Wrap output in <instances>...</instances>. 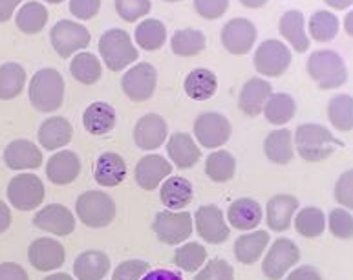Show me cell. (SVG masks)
<instances>
[{
  "label": "cell",
  "mask_w": 353,
  "mask_h": 280,
  "mask_svg": "<svg viewBox=\"0 0 353 280\" xmlns=\"http://www.w3.org/2000/svg\"><path fill=\"white\" fill-rule=\"evenodd\" d=\"M148 262L145 260H125L114 270L112 280H141L148 273Z\"/></svg>",
  "instance_id": "c3c4849f"
},
{
  "label": "cell",
  "mask_w": 353,
  "mask_h": 280,
  "mask_svg": "<svg viewBox=\"0 0 353 280\" xmlns=\"http://www.w3.org/2000/svg\"><path fill=\"white\" fill-rule=\"evenodd\" d=\"M344 32L353 37V10L348 11V15L344 17Z\"/></svg>",
  "instance_id": "94428289"
},
{
  "label": "cell",
  "mask_w": 353,
  "mask_h": 280,
  "mask_svg": "<svg viewBox=\"0 0 353 280\" xmlns=\"http://www.w3.org/2000/svg\"><path fill=\"white\" fill-rule=\"evenodd\" d=\"M44 280H74L68 273H53V275H48Z\"/></svg>",
  "instance_id": "6125c7cd"
},
{
  "label": "cell",
  "mask_w": 353,
  "mask_h": 280,
  "mask_svg": "<svg viewBox=\"0 0 353 280\" xmlns=\"http://www.w3.org/2000/svg\"><path fill=\"white\" fill-rule=\"evenodd\" d=\"M169 136V125L159 114H145L134 127V141L141 150H156Z\"/></svg>",
  "instance_id": "ac0fdd59"
},
{
  "label": "cell",
  "mask_w": 353,
  "mask_h": 280,
  "mask_svg": "<svg viewBox=\"0 0 353 280\" xmlns=\"http://www.w3.org/2000/svg\"><path fill=\"white\" fill-rule=\"evenodd\" d=\"M231 123L223 114L203 112L196 117L194 138L203 148H220L231 138Z\"/></svg>",
  "instance_id": "8fae6325"
},
{
  "label": "cell",
  "mask_w": 353,
  "mask_h": 280,
  "mask_svg": "<svg viewBox=\"0 0 353 280\" xmlns=\"http://www.w3.org/2000/svg\"><path fill=\"white\" fill-rule=\"evenodd\" d=\"M262 206L253 198H240L227 209V222L238 231H253L262 223Z\"/></svg>",
  "instance_id": "7402d4cb"
},
{
  "label": "cell",
  "mask_w": 353,
  "mask_h": 280,
  "mask_svg": "<svg viewBox=\"0 0 353 280\" xmlns=\"http://www.w3.org/2000/svg\"><path fill=\"white\" fill-rule=\"evenodd\" d=\"M81 159L72 150H61L48 159L46 176L55 186H68L79 176Z\"/></svg>",
  "instance_id": "603a6c76"
},
{
  "label": "cell",
  "mask_w": 353,
  "mask_h": 280,
  "mask_svg": "<svg viewBox=\"0 0 353 280\" xmlns=\"http://www.w3.org/2000/svg\"><path fill=\"white\" fill-rule=\"evenodd\" d=\"M183 88L185 94L189 95L190 99L207 101L216 94L218 79L214 72H211V70L196 68L185 77Z\"/></svg>",
  "instance_id": "d6a6232c"
},
{
  "label": "cell",
  "mask_w": 353,
  "mask_h": 280,
  "mask_svg": "<svg viewBox=\"0 0 353 280\" xmlns=\"http://www.w3.org/2000/svg\"><path fill=\"white\" fill-rule=\"evenodd\" d=\"M4 163L11 170L39 169L43 165V152L30 139H15L6 147Z\"/></svg>",
  "instance_id": "d6986e66"
},
{
  "label": "cell",
  "mask_w": 353,
  "mask_h": 280,
  "mask_svg": "<svg viewBox=\"0 0 353 280\" xmlns=\"http://www.w3.org/2000/svg\"><path fill=\"white\" fill-rule=\"evenodd\" d=\"M299 260H301L299 246L290 238H279L265 254L262 262V273L268 277V280H280L293 270V266H296Z\"/></svg>",
  "instance_id": "9c48e42d"
},
{
  "label": "cell",
  "mask_w": 353,
  "mask_h": 280,
  "mask_svg": "<svg viewBox=\"0 0 353 280\" xmlns=\"http://www.w3.org/2000/svg\"><path fill=\"white\" fill-rule=\"evenodd\" d=\"M339 19L335 13L326 10L315 11L310 19V35L316 43H330L337 37Z\"/></svg>",
  "instance_id": "7bdbcfd3"
},
{
  "label": "cell",
  "mask_w": 353,
  "mask_h": 280,
  "mask_svg": "<svg viewBox=\"0 0 353 280\" xmlns=\"http://www.w3.org/2000/svg\"><path fill=\"white\" fill-rule=\"evenodd\" d=\"M11 226V211L4 201L0 200V234L6 233Z\"/></svg>",
  "instance_id": "6f0895ef"
},
{
  "label": "cell",
  "mask_w": 353,
  "mask_h": 280,
  "mask_svg": "<svg viewBox=\"0 0 353 280\" xmlns=\"http://www.w3.org/2000/svg\"><path fill=\"white\" fill-rule=\"evenodd\" d=\"M271 125L282 127L285 123H290L296 114V103L290 94L279 92V94H271L262 112Z\"/></svg>",
  "instance_id": "d590c367"
},
{
  "label": "cell",
  "mask_w": 353,
  "mask_h": 280,
  "mask_svg": "<svg viewBox=\"0 0 353 280\" xmlns=\"http://www.w3.org/2000/svg\"><path fill=\"white\" fill-rule=\"evenodd\" d=\"M50 41H52L53 50L57 52L59 57L68 59L72 55L85 50L90 44V32L83 24L70 19L59 21L50 32Z\"/></svg>",
  "instance_id": "ba28073f"
},
{
  "label": "cell",
  "mask_w": 353,
  "mask_h": 280,
  "mask_svg": "<svg viewBox=\"0 0 353 280\" xmlns=\"http://www.w3.org/2000/svg\"><path fill=\"white\" fill-rule=\"evenodd\" d=\"M110 271V259L103 251H85L74 262V275L77 280H103Z\"/></svg>",
  "instance_id": "f546056e"
},
{
  "label": "cell",
  "mask_w": 353,
  "mask_h": 280,
  "mask_svg": "<svg viewBox=\"0 0 353 280\" xmlns=\"http://www.w3.org/2000/svg\"><path fill=\"white\" fill-rule=\"evenodd\" d=\"M116 110L114 106L105 103V101H97L92 103L83 114V125H85L86 132L92 136H105L112 132L116 127Z\"/></svg>",
  "instance_id": "f1b7e54d"
},
{
  "label": "cell",
  "mask_w": 353,
  "mask_h": 280,
  "mask_svg": "<svg viewBox=\"0 0 353 280\" xmlns=\"http://www.w3.org/2000/svg\"><path fill=\"white\" fill-rule=\"evenodd\" d=\"M264 152L274 165H288L295 158L293 148V134L288 128H276L268 134L264 141Z\"/></svg>",
  "instance_id": "4dcf8cb0"
},
{
  "label": "cell",
  "mask_w": 353,
  "mask_h": 280,
  "mask_svg": "<svg viewBox=\"0 0 353 280\" xmlns=\"http://www.w3.org/2000/svg\"><path fill=\"white\" fill-rule=\"evenodd\" d=\"M324 2L333 10H348L350 6L353 4V0H324Z\"/></svg>",
  "instance_id": "680465c9"
},
{
  "label": "cell",
  "mask_w": 353,
  "mask_h": 280,
  "mask_svg": "<svg viewBox=\"0 0 353 280\" xmlns=\"http://www.w3.org/2000/svg\"><path fill=\"white\" fill-rule=\"evenodd\" d=\"M256 28L249 19H231L225 26L221 28V44L232 55H245L253 50L256 43Z\"/></svg>",
  "instance_id": "4fadbf2b"
},
{
  "label": "cell",
  "mask_w": 353,
  "mask_h": 280,
  "mask_svg": "<svg viewBox=\"0 0 353 280\" xmlns=\"http://www.w3.org/2000/svg\"><path fill=\"white\" fill-rule=\"evenodd\" d=\"M77 217L86 228L101 229L110 226L116 218V203L106 192L86 190L77 198L75 203Z\"/></svg>",
  "instance_id": "5b68a950"
},
{
  "label": "cell",
  "mask_w": 353,
  "mask_h": 280,
  "mask_svg": "<svg viewBox=\"0 0 353 280\" xmlns=\"http://www.w3.org/2000/svg\"><path fill=\"white\" fill-rule=\"evenodd\" d=\"M207 260V249L198 242L183 243L181 248L176 251L174 264L185 273H196L205 266Z\"/></svg>",
  "instance_id": "ee69618b"
},
{
  "label": "cell",
  "mask_w": 353,
  "mask_h": 280,
  "mask_svg": "<svg viewBox=\"0 0 353 280\" xmlns=\"http://www.w3.org/2000/svg\"><path fill=\"white\" fill-rule=\"evenodd\" d=\"M165 2H178V0H165Z\"/></svg>",
  "instance_id": "e7e4bbea"
},
{
  "label": "cell",
  "mask_w": 353,
  "mask_h": 280,
  "mask_svg": "<svg viewBox=\"0 0 353 280\" xmlns=\"http://www.w3.org/2000/svg\"><path fill=\"white\" fill-rule=\"evenodd\" d=\"M70 74L75 81H79L81 85H95L101 79L103 66H101V61L95 57L94 53L81 52L72 59Z\"/></svg>",
  "instance_id": "74e56055"
},
{
  "label": "cell",
  "mask_w": 353,
  "mask_h": 280,
  "mask_svg": "<svg viewBox=\"0 0 353 280\" xmlns=\"http://www.w3.org/2000/svg\"><path fill=\"white\" fill-rule=\"evenodd\" d=\"M156 85H158V72L150 63L136 64L121 79L123 92L134 103L150 99L156 92Z\"/></svg>",
  "instance_id": "7c38bea8"
},
{
  "label": "cell",
  "mask_w": 353,
  "mask_h": 280,
  "mask_svg": "<svg viewBox=\"0 0 353 280\" xmlns=\"http://www.w3.org/2000/svg\"><path fill=\"white\" fill-rule=\"evenodd\" d=\"M327 119L339 132L353 130V97L348 94H339L327 103Z\"/></svg>",
  "instance_id": "60d3db41"
},
{
  "label": "cell",
  "mask_w": 353,
  "mask_h": 280,
  "mask_svg": "<svg viewBox=\"0 0 353 280\" xmlns=\"http://www.w3.org/2000/svg\"><path fill=\"white\" fill-rule=\"evenodd\" d=\"M205 33L200 32V30H194V28L178 30L170 39V48L179 57H194V55L205 50Z\"/></svg>",
  "instance_id": "8d00e7d4"
},
{
  "label": "cell",
  "mask_w": 353,
  "mask_h": 280,
  "mask_svg": "<svg viewBox=\"0 0 353 280\" xmlns=\"http://www.w3.org/2000/svg\"><path fill=\"white\" fill-rule=\"evenodd\" d=\"M326 226L330 233L339 240H352L353 238V214L344 207H337L330 212Z\"/></svg>",
  "instance_id": "f6af8a7d"
},
{
  "label": "cell",
  "mask_w": 353,
  "mask_h": 280,
  "mask_svg": "<svg viewBox=\"0 0 353 280\" xmlns=\"http://www.w3.org/2000/svg\"><path fill=\"white\" fill-rule=\"evenodd\" d=\"M194 280H234V270L225 260L212 259L198 271Z\"/></svg>",
  "instance_id": "7dc6e473"
},
{
  "label": "cell",
  "mask_w": 353,
  "mask_h": 280,
  "mask_svg": "<svg viewBox=\"0 0 353 280\" xmlns=\"http://www.w3.org/2000/svg\"><path fill=\"white\" fill-rule=\"evenodd\" d=\"M285 280H322V275L313 266H301L291 271Z\"/></svg>",
  "instance_id": "db71d44e"
},
{
  "label": "cell",
  "mask_w": 353,
  "mask_h": 280,
  "mask_svg": "<svg viewBox=\"0 0 353 280\" xmlns=\"http://www.w3.org/2000/svg\"><path fill=\"white\" fill-rule=\"evenodd\" d=\"M271 94H273V88L268 81L262 77H253L242 86L240 97H238V106L245 116L256 117L264 112V106Z\"/></svg>",
  "instance_id": "44dd1931"
},
{
  "label": "cell",
  "mask_w": 353,
  "mask_h": 280,
  "mask_svg": "<svg viewBox=\"0 0 353 280\" xmlns=\"http://www.w3.org/2000/svg\"><path fill=\"white\" fill-rule=\"evenodd\" d=\"M30 103L44 114L61 108L64 101V79L55 68H41L30 81Z\"/></svg>",
  "instance_id": "7a4b0ae2"
},
{
  "label": "cell",
  "mask_w": 353,
  "mask_h": 280,
  "mask_svg": "<svg viewBox=\"0 0 353 280\" xmlns=\"http://www.w3.org/2000/svg\"><path fill=\"white\" fill-rule=\"evenodd\" d=\"M245 8H249V10H259V8H262V6L268 4V0H240Z\"/></svg>",
  "instance_id": "91938a15"
},
{
  "label": "cell",
  "mask_w": 353,
  "mask_h": 280,
  "mask_svg": "<svg viewBox=\"0 0 353 280\" xmlns=\"http://www.w3.org/2000/svg\"><path fill=\"white\" fill-rule=\"evenodd\" d=\"M48 4H59V2H63V0H44Z\"/></svg>",
  "instance_id": "be15d7a7"
},
{
  "label": "cell",
  "mask_w": 353,
  "mask_h": 280,
  "mask_svg": "<svg viewBox=\"0 0 353 280\" xmlns=\"http://www.w3.org/2000/svg\"><path fill=\"white\" fill-rule=\"evenodd\" d=\"M291 64V50L282 41L268 39L254 52V68L260 75L280 77Z\"/></svg>",
  "instance_id": "30bf717a"
},
{
  "label": "cell",
  "mask_w": 353,
  "mask_h": 280,
  "mask_svg": "<svg viewBox=\"0 0 353 280\" xmlns=\"http://www.w3.org/2000/svg\"><path fill=\"white\" fill-rule=\"evenodd\" d=\"M167 152H169L170 161L178 169H190L201 158V150L194 143V138L185 132H176L170 136L167 143Z\"/></svg>",
  "instance_id": "4316f807"
},
{
  "label": "cell",
  "mask_w": 353,
  "mask_h": 280,
  "mask_svg": "<svg viewBox=\"0 0 353 280\" xmlns=\"http://www.w3.org/2000/svg\"><path fill=\"white\" fill-rule=\"evenodd\" d=\"M33 226L55 237H68L75 231V217L68 207L50 203L33 217Z\"/></svg>",
  "instance_id": "9a60e30c"
},
{
  "label": "cell",
  "mask_w": 353,
  "mask_h": 280,
  "mask_svg": "<svg viewBox=\"0 0 353 280\" xmlns=\"http://www.w3.org/2000/svg\"><path fill=\"white\" fill-rule=\"evenodd\" d=\"M335 200L341 207L353 211V169L343 172L335 183Z\"/></svg>",
  "instance_id": "681fc988"
},
{
  "label": "cell",
  "mask_w": 353,
  "mask_h": 280,
  "mask_svg": "<svg viewBox=\"0 0 353 280\" xmlns=\"http://www.w3.org/2000/svg\"><path fill=\"white\" fill-rule=\"evenodd\" d=\"M299 211V200L291 194H276L268 201L265 218L268 226L274 233H284L291 228L293 217Z\"/></svg>",
  "instance_id": "ffe728a7"
},
{
  "label": "cell",
  "mask_w": 353,
  "mask_h": 280,
  "mask_svg": "<svg viewBox=\"0 0 353 280\" xmlns=\"http://www.w3.org/2000/svg\"><path fill=\"white\" fill-rule=\"evenodd\" d=\"M296 152L304 161L310 163H319L330 158L333 152L344 147V143L335 138L330 128L319 123H304L296 127V132L293 136Z\"/></svg>",
  "instance_id": "6da1fadb"
},
{
  "label": "cell",
  "mask_w": 353,
  "mask_h": 280,
  "mask_svg": "<svg viewBox=\"0 0 353 280\" xmlns=\"http://www.w3.org/2000/svg\"><path fill=\"white\" fill-rule=\"evenodd\" d=\"M44 183L35 174H17L8 186V200L17 211H33L44 201Z\"/></svg>",
  "instance_id": "52a82bcc"
},
{
  "label": "cell",
  "mask_w": 353,
  "mask_h": 280,
  "mask_svg": "<svg viewBox=\"0 0 353 280\" xmlns=\"http://www.w3.org/2000/svg\"><path fill=\"white\" fill-rule=\"evenodd\" d=\"M136 44L145 52H158L167 41V28L158 19H145L136 26Z\"/></svg>",
  "instance_id": "e575fe53"
},
{
  "label": "cell",
  "mask_w": 353,
  "mask_h": 280,
  "mask_svg": "<svg viewBox=\"0 0 353 280\" xmlns=\"http://www.w3.org/2000/svg\"><path fill=\"white\" fill-rule=\"evenodd\" d=\"M28 260L37 271H53L64 264L66 251L55 238H37L28 248Z\"/></svg>",
  "instance_id": "2e32d148"
},
{
  "label": "cell",
  "mask_w": 353,
  "mask_h": 280,
  "mask_svg": "<svg viewBox=\"0 0 353 280\" xmlns=\"http://www.w3.org/2000/svg\"><path fill=\"white\" fill-rule=\"evenodd\" d=\"M159 198H161L165 207H169V211H181L194 200V187L187 178L172 176L161 183Z\"/></svg>",
  "instance_id": "484cf974"
},
{
  "label": "cell",
  "mask_w": 353,
  "mask_h": 280,
  "mask_svg": "<svg viewBox=\"0 0 353 280\" xmlns=\"http://www.w3.org/2000/svg\"><path fill=\"white\" fill-rule=\"evenodd\" d=\"M236 172V159L227 150H216L207 156L205 159V174L214 183H227L234 178Z\"/></svg>",
  "instance_id": "ab89813d"
},
{
  "label": "cell",
  "mask_w": 353,
  "mask_h": 280,
  "mask_svg": "<svg viewBox=\"0 0 353 280\" xmlns=\"http://www.w3.org/2000/svg\"><path fill=\"white\" fill-rule=\"evenodd\" d=\"M170 172H172V165L163 156L148 154L137 161L136 169H134V178L141 189L154 190L163 183L165 178L170 176Z\"/></svg>",
  "instance_id": "e0dca14e"
},
{
  "label": "cell",
  "mask_w": 353,
  "mask_h": 280,
  "mask_svg": "<svg viewBox=\"0 0 353 280\" xmlns=\"http://www.w3.org/2000/svg\"><path fill=\"white\" fill-rule=\"evenodd\" d=\"M48 10L41 2H26L19 8L15 15L17 28L26 35H35L44 30L48 24Z\"/></svg>",
  "instance_id": "836d02e7"
},
{
  "label": "cell",
  "mask_w": 353,
  "mask_h": 280,
  "mask_svg": "<svg viewBox=\"0 0 353 280\" xmlns=\"http://www.w3.org/2000/svg\"><path fill=\"white\" fill-rule=\"evenodd\" d=\"M296 233L304 238H319L326 231V214L319 207H304L296 212L295 220Z\"/></svg>",
  "instance_id": "b9f144b4"
},
{
  "label": "cell",
  "mask_w": 353,
  "mask_h": 280,
  "mask_svg": "<svg viewBox=\"0 0 353 280\" xmlns=\"http://www.w3.org/2000/svg\"><path fill=\"white\" fill-rule=\"evenodd\" d=\"M101 10V0H70V13L79 21L94 19Z\"/></svg>",
  "instance_id": "816d5d0a"
},
{
  "label": "cell",
  "mask_w": 353,
  "mask_h": 280,
  "mask_svg": "<svg viewBox=\"0 0 353 280\" xmlns=\"http://www.w3.org/2000/svg\"><path fill=\"white\" fill-rule=\"evenodd\" d=\"M22 0H0V22H8Z\"/></svg>",
  "instance_id": "9f6ffc18"
},
{
  "label": "cell",
  "mask_w": 353,
  "mask_h": 280,
  "mask_svg": "<svg viewBox=\"0 0 353 280\" xmlns=\"http://www.w3.org/2000/svg\"><path fill=\"white\" fill-rule=\"evenodd\" d=\"M307 75L322 90H333L348 81V68L344 59L333 50H316L306 63Z\"/></svg>",
  "instance_id": "3957f363"
},
{
  "label": "cell",
  "mask_w": 353,
  "mask_h": 280,
  "mask_svg": "<svg viewBox=\"0 0 353 280\" xmlns=\"http://www.w3.org/2000/svg\"><path fill=\"white\" fill-rule=\"evenodd\" d=\"M196 231L205 242L209 243H223L231 237L229 223L223 218L220 207L216 206H201L198 207L194 217Z\"/></svg>",
  "instance_id": "5bb4252c"
},
{
  "label": "cell",
  "mask_w": 353,
  "mask_h": 280,
  "mask_svg": "<svg viewBox=\"0 0 353 280\" xmlns=\"http://www.w3.org/2000/svg\"><path fill=\"white\" fill-rule=\"evenodd\" d=\"M95 181L103 187H117L121 186L123 180L127 178V163L117 152H103L97 158L94 170Z\"/></svg>",
  "instance_id": "83f0119b"
},
{
  "label": "cell",
  "mask_w": 353,
  "mask_h": 280,
  "mask_svg": "<svg viewBox=\"0 0 353 280\" xmlns=\"http://www.w3.org/2000/svg\"><path fill=\"white\" fill-rule=\"evenodd\" d=\"M0 280H30V277L21 264L2 262L0 264Z\"/></svg>",
  "instance_id": "f5cc1de1"
},
{
  "label": "cell",
  "mask_w": 353,
  "mask_h": 280,
  "mask_svg": "<svg viewBox=\"0 0 353 280\" xmlns=\"http://www.w3.org/2000/svg\"><path fill=\"white\" fill-rule=\"evenodd\" d=\"M26 85V70L19 63H6L0 66V99L10 101L21 95Z\"/></svg>",
  "instance_id": "f35d334b"
},
{
  "label": "cell",
  "mask_w": 353,
  "mask_h": 280,
  "mask_svg": "<svg viewBox=\"0 0 353 280\" xmlns=\"http://www.w3.org/2000/svg\"><path fill=\"white\" fill-rule=\"evenodd\" d=\"M194 10L207 21H216L229 10V0H194Z\"/></svg>",
  "instance_id": "f907efd6"
},
{
  "label": "cell",
  "mask_w": 353,
  "mask_h": 280,
  "mask_svg": "<svg viewBox=\"0 0 353 280\" xmlns=\"http://www.w3.org/2000/svg\"><path fill=\"white\" fill-rule=\"evenodd\" d=\"M99 53L105 61L106 68L112 72H121L139 57L137 48L134 46L132 37L125 30L112 28L99 39Z\"/></svg>",
  "instance_id": "277c9868"
},
{
  "label": "cell",
  "mask_w": 353,
  "mask_h": 280,
  "mask_svg": "<svg viewBox=\"0 0 353 280\" xmlns=\"http://www.w3.org/2000/svg\"><path fill=\"white\" fill-rule=\"evenodd\" d=\"M269 243L268 231H253V233H245L238 238L234 242V257L240 264H254L259 262L262 253L265 251Z\"/></svg>",
  "instance_id": "1f68e13d"
},
{
  "label": "cell",
  "mask_w": 353,
  "mask_h": 280,
  "mask_svg": "<svg viewBox=\"0 0 353 280\" xmlns=\"http://www.w3.org/2000/svg\"><path fill=\"white\" fill-rule=\"evenodd\" d=\"M152 229L159 242L167 246H178L185 242L192 234L194 222L192 214L187 211H161L156 214L152 222Z\"/></svg>",
  "instance_id": "8992f818"
},
{
  "label": "cell",
  "mask_w": 353,
  "mask_h": 280,
  "mask_svg": "<svg viewBox=\"0 0 353 280\" xmlns=\"http://www.w3.org/2000/svg\"><path fill=\"white\" fill-rule=\"evenodd\" d=\"M141 280H183V277L172 270H154L148 271Z\"/></svg>",
  "instance_id": "11a10c76"
},
{
  "label": "cell",
  "mask_w": 353,
  "mask_h": 280,
  "mask_svg": "<svg viewBox=\"0 0 353 280\" xmlns=\"http://www.w3.org/2000/svg\"><path fill=\"white\" fill-rule=\"evenodd\" d=\"M279 32L296 53L307 52V48H310V37H307L306 32L304 13H302L301 10L285 11L284 15L280 17Z\"/></svg>",
  "instance_id": "cb8c5ba5"
},
{
  "label": "cell",
  "mask_w": 353,
  "mask_h": 280,
  "mask_svg": "<svg viewBox=\"0 0 353 280\" xmlns=\"http://www.w3.org/2000/svg\"><path fill=\"white\" fill-rule=\"evenodd\" d=\"M37 136L41 147L46 148V150H57V148L66 147L72 141L74 127L66 117L53 116L43 121V125L39 127Z\"/></svg>",
  "instance_id": "d4e9b609"
},
{
  "label": "cell",
  "mask_w": 353,
  "mask_h": 280,
  "mask_svg": "<svg viewBox=\"0 0 353 280\" xmlns=\"http://www.w3.org/2000/svg\"><path fill=\"white\" fill-rule=\"evenodd\" d=\"M114 2H116L117 15L127 22H136L137 19L147 17L152 10L150 0H114Z\"/></svg>",
  "instance_id": "bcb514c9"
}]
</instances>
